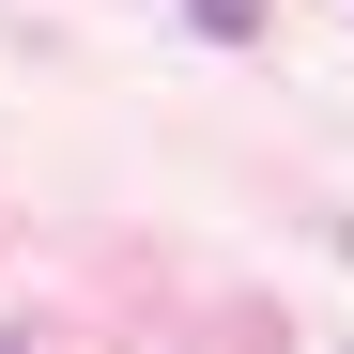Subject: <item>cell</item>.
Masks as SVG:
<instances>
[{
  "label": "cell",
  "instance_id": "cell-1",
  "mask_svg": "<svg viewBox=\"0 0 354 354\" xmlns=\"http://www.w3.org/2000/svg\"><path fill=\"white\" fill-rule=\"evenodd\" d=\"M185 16H201L216 46H247V31H262V0H185Z\"/></svg>",
  "mask_w": 354,
  "mask_h": 354
}]
</instances>
